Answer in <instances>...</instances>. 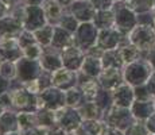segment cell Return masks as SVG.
Listing matches in <instances>:
<instances>
[{"label": "cell", "mask_w": 155, "mask_h": 135, "mask_svg": "<svg viewBox=\"0 0 155 135\" xmlns=\"http://www.w3.org/2000/svg\"><path fill=\"white\" fill-rule=\"evenodd\" d=\"M11 97V110L15 111H38V95L28 92L16 80H12L8 91Z\"/></svg>", "instance_id": "1"}, {"label": "cell", "mask_w": 155, "mask_h": 135, "mask_svg": "<svg viewBox=\"0 0 155 135\" xmlns=\"http://www.w3.org/2000/svg\"><path fill=\"white\" fill-rule=\"evenodd\" d=\"M154 68L146 58H139L136 61L127 64L123 69L124 73V81L132 86L144 85L148 81L150 76L153 74Z\"/></svg>", "instance_id": "2"}, {"label": "cell", "mask_w": 155, "mask_h": 135, "mask_svg": "<svg viewBox=\"0 0 155 135\" xmlns=\"http://www.w3.org/2000/svg\"><path fill=\"white\" fill-rule=\"evenodd\" d=\"M113 14H115V26L123 32L124 35H128L136 26L139 25L138 15L131 10L127 2H117L113 5Z\"/></svg>", "instance_id": "3"}, {"label": "cell", "mask_w": 155, "mask_h": 135, "mask_svg": "<svg viewBox=\"0 0 155 135\" xmlns=\"http://www.w3.org/2000/svg\"><path fill=\"white\" fill-rule=\"evenodd\" d=\"M103 120L107 123V126L117 128V130L124 133L136 119L134 118L132 112H131V108L119 107L113 104L107 111H104Z\"/></svg>", "instance_id": "4"}, {"label": "cell", "mask_w": 155, "mask_h": 135, "mask_svg": "<svg viewBox=\"0 0 155 135\" xmlns=\"http://www.w3.org/2000/svg\"><path fill=\"white\" fill-rule=\"evenodd\" d=\"M127 38L131 43L135 45V46L140 50L142 54L147 53L151 47L155 46V31L151 25H140V23H139V25L127 35Z\"/></svg>", "instance_id": "5"}, {"label": "cell", "mask_w": 155, "mask_h": 135, "mask_svg": "<svg viewBox=\"0 0 155 135\" xmlns=\"http://www.w3.org/2000/svg\"><path fill=\"white\" fill-rule=\"evenodd\" d=\"M100 30L94 26L93 22L80 23L78 29L74 31V45L86 52L88 49L96 46Z\"/></svg>", "instance_id": "6"}, {"label": "cell", "mask_w": 155, "mask_h": 135, "mask_svg": "<svg viewBox=\"0 0 155 135\" xmlns=\"http://www.w3.org/2000/svg\"><path fill=\"white\" fill-rule=\"evenodd\" d=\"M66 106V95L65 91L51 85L38 93V110L49 108V110H58Z\"/></svg>", "instance_id": "7"}, {"label": "cell", "mask_w": 155, "mask_h": 135, "mask_svg": "<svg viewBox=\"0 0 155 135\" xmlns=\"http://www.w3.org/2000/svg\"><path fill=\"white\" fill-rule=\"evenodd\" d=\"M43 68L39 59H32L27 57H22L16 61V81L26 83V81L37 80L42 74Z\"/></svg>", "instance_id": "8"}, {"label": "cell", "mask_w": 155, "mask_h": 135, "mask_svg": "<svg viewBox=\"0 0 155 135\" xmlns=\"http://www.w3.org/2000/svg\"><path fill=\"white\" fill-rule=\"evenodd\" d=\"M47 25L43 7L38 4H25L23 10V27L28 31H35Z\"/></svg>", "instance_id": "9"}, {"label": "cell", "mask_w": 155, "mask_h": 135, "mask_svg": "<svg viewBox=\"0 0 155 135\" xmlns=\"http://www.w3.org/2000/svg\"><path fill=\"white\" fill-rule=\"evenodd\" d=\"M55 116H57V122H58L68 133L76 131L77 128L82 124V122H84V119L81 118V115H80L77 108H71L68 106L55 110Z\"/></svg>", "instance_id": "10"}, {"label": "cell", "mask_w": 155, "mask_h": 135, "mask_svg": "<svg viewBox=\"0 0 155 135\" xmlns=\"http://www.w3.org/2000/svg\"><path fill=\"white\" fill-rule=\"evenodd\" d=\"M126 39L127 35H124L117 27L113 26L105 30H100L99 38H97V45L103 50H113V49H119V46Z\"/></svg>", "instance_id": "11"}, {"label": "cell", "mask_w": 155, "mask_h": 135, "mask_svg": "<svg viewBox=\"0 0 155 135\" xmlns=\"http://www.w3.org/2000/svg\"><path fill=\"white\" fill-rule=\"evenodd\" d=\"M51 84L66 92L68 89L78 85V72L70 70V69L62 66L61 69L51 73Z\"/></svg>", "instance_id": "12"}, {"label": "cell", "mask_w": 155, "mask_h": 135, "mask_svg": "<svg viewBox=\"0 0 155 135\" xmlns=\"http://www.w3.org/2000/svg\"><path fill=\"white\" fill-rule=\"evenodd\" d=\"M0 57L3 61H19L23 54V49L19 43L18 37H10V38H0Z\"/></svg>", "instance_id": "13"}, {"label": "cell", "mask_w": 155, "mask_h": 135, "mask_svg": "<svg viewBox=\"0 0 155 135\" xmlns=\"http://www.w3.org/2000/svg\"><path fill=\"white\" fill-rule=\"evenodd\" d=\"M100 86L103 89L115 91L119 85L124 83V73L120 68H104L100 76L97 77Z\"/></svg>", "instance_id": "14"}, {"label": "cell", "mask_w": 155, "mask_h": 135, "mask_svg": "<svg viewBox=\"0 0 155 135\" xmlns=\"http://www.w3.org/2000/svg\"><path fill=\"white\" fill-rule=\"evenodd\" d=\"M85 56L86 54L84 50L80 49L76 45H71V46L66 47V49H64L61 52L64 66L74 72H80V69L82 66V62L85 59Z\"/></svg>", "instance_id": "15"}, {"label": "cell", "mask_w": 155, "mask_h": 135, "mask_svg": "<svg viewBox=\"0 0 155 135\" xmlns=\"http://www.w3.org/2000/svg\"><path fill=\"white\" fill-rule=\"evenodd\" d=\"M68 10L78 19L80 23L92 22L94 18V14L97 11L91 0H74L68 7Z\"/></svg>", "instance_id": "16"}, {"label": "cell", "mask_w": 155, "mask_h": 135, "mask_svg": "<svg viewBox=\"0 0 155 135\" xmlns=\"http://www.w3.org/2000/svg\"><path fill=\"white\" fill-rule=\"evenodd\" d=\"M39 61H41V65H42L43 70L50 72V73H53V72L58 70V69H61L62 66H64V64H62L61 52L54 49L53 46L45 47Z\"/></svg>", "instance_id": "17"}, {"label": "cell", "mask_w": 155, "mask_h": 135, "mask_svg": "<svg viewBox=\"0 0 155 135\" xmlns=\"http://www.w3.org/2000/svg\"><path fill=\"white\" fill-rule=\"evenodd\" d=\"M112 92H113V104H115V106L131 108L132 103L135 101V91H134V86L130 85L126 81Z\"/></svg>", "instance_id": "18"}, {"label": "cell", "mask_w": 155, "mask_h": 135, "mask_svg": "<svg viewBox=\"0 0 155 135\" xmlns=\"http://www.w3.org/2000/svg\"><path fill=\"white\" fill-rule=\"evenodd\" d=\"M25 30L23 23L14 15L8 14L7 16L0 19V38L19 37V34Z\"/></svg>", "instance_id": "19"}, {"label": "cell", "mask_w": 155, "mask_h": 135, "mask_svg": "<svg viewBox=\"0 0 155 135\" xmlns=\"http://www.w3.org/2000/svg\"><path fill=\"white\" fill-rule=\"evenodd\" d=\"M42 7L45 11V15H46L47 23L53 26H57L61 20V18L64 16L66 8L62 4H59L57 0H43Z\"/></svg>", "instance_id": "20"}, {"label": "cell", "mask_w": 155, "mask_h": 135, "mask_svg": "<svg viewBox=\"0 0 155 135\" xmlns=\"http://www.w3.org/2000/svg\"><path fill=\"white\" fill-rule=\"evenodd\" d=\"M77 86L82 91L86 100H94L101 89L97 79L88 77V76H85V74L80 73V72H78V85Z\"/></svg>", "instance_id": "21"}, {"label": "cell", "mask_w": 155, "mask_h": 135, "mask_svg": "<svg viewBox=\"0 0 155 135\" xmlns=\"http://www.w3.org/2000/svg\"><path fill=\"white\" fill-rule=\"evenodd\" d=\"M131 112L136 120L144 122L155 112V103L153 100H135L131 106Z\"/></svg>", "instance_id": "22"}, {"label": "cell", "mask_w": 155, "mask_h": 135, "mask_svg": "<svg viewBox=\"0 0 155 135\" xmlns=\"http://www.w3.org/2000/svg\"><path fill=\"white\" fill-rule=\"evenodd\" d=\"M74 45V35L73 32L68 31L65 30L64 27L61 26H55L54 29V37H53V41H51V46L54 49L62 52L64 49Z\"/></svg>", "instance_id": "23"}, {"label": "cell", "mask_w": 155, "mask_h": 135, "mask_svg": "<svg viewBox=\"0 0 155 135\" xmlns=\"http://www.w3.org/2000/svg\"><path fill=\"white\" fill-rule=\"evenodd\" d=\"M19 131V123H18V111L5 110L0 115V134L15 133Z\"/></svg>", "instance_id": "24"}, {"label": "cell", "mask_w": 155, "mask_h": 135, "mask_svg": "<svg viewBox=\"0 0 155 135\" xmlns=\"http://www.w3.org/2000/svg\"><path fill=\"white\" fill-rule=\"evenodd\" d=\"M103 62H101V58H97V57H92V56H85V59L82 62V66L80 69V73L85 74L88 77H93V79H97L100 76V73L103 72Z\"/></svg>", "instance_id": "25"}, {"label": "cell", "mask_w": 155, "mask_h": 135, "mask_svg": "<svg viewBox=\"0 0 155 135\" xmlns=\"http://www.w3.org/2000/svg\"><path fill=\"white\" fill-rule=\"evenodd\" d=\"M84 120H94V119H103L104 111L94 100H85L81 107L77 108Z\"/></svg>", "instance_id": "26"}, {"label": "cell", "mask_w": 155, "mask_h": 135, "mask_svg": "<svg viewBox=\"0 0 155 135\" xmlns=\"http://www.w3.org/2000/svg\"><path fill=\"white\" fill-rule=\"evenodd\" d=\"M119 53H120L124 65L131 64V62L142 58V56H143L140 50H139L135 45H132L130 41H128V38L120 45V46H119Z\"/></svg>", "instance_id": "27"}, {"label": "cell", "mask_w": 155, "mask_h": 135, "mask_svg": "<svg viewBox=\"0 0 155 135\" xmlns=\"http://www.w3.org/2000/svg\"><path fill=\"white\" fill-rule=\"evenodd\" d=\"M92 22L99 30H105L115 26V14L113 10H97Z\"/></svg>", "instance_id": "28"}, {"label": "cell", "mask_w": 155, "mask_h": 135, "mask_svg": "<svg viewBox=\"0 0 155 135\" xmlns=\"http://www.w3.org/2000/svg\"><path fill=\"white\" fill-rule=\"evenodd\" d=\"M101 62H103L104 68H120L124 69V62L121 59V56L119 53V49L113 50H105L101 57Z\"/></svg>", "instance_id": "29"}, {"label": "cell", "mask_w": 155, "mask_h": 135, "mask_svg": "<svg viewBox=\"0 0 155 135\" xmlns=\"http://www.w3.org/2000/svg\"><path fill=\"white\" fill-rule=\"evenodd\" d=\"M18 123H19V131L32 130L38 126L37 112L34 111H19L18 112Z\"/></svg>", "instance_id": "30"}, {"label": "cell", "mask_w": 155, "mask_h": 135, "mask_svg": "<svg viewBox=\"0 0 155 135\" xmlns=\"http://www.w3.org/2000/svg\"><path fill=\"white\" fill-rule=\"evenodd\" d=\"M54 29H55V26L47 23V25H45L43 27H41V29L35 30L32 32H34L37 41L43 47H47V46H51V41H53V37H54Z\"/></svg>", "instance_id": "31"}, {"label": "cell", "mask_w": 155, "mask_h": 135, "mask_svg": "<svg viewBox=\"0 0 155 135\" xmlns=\"http://www.w3.org/2000/svg\"><path fill=\"white\" fill-rule=\"evenodd\" d=\"M65 95H66V106L71 107V108L81 107L86 100L84 93H82V91L78 88V86H74V88L68 89V91L65 92Z\"/></svg>", "instance_id": "32"}, {"label": "cell", "mask_w": 155, "mask_h": 135, "mask_svg": "<svg viewBox=\"0 0 155 135\" xmlns=\"http://www.w3.org/2000/svg\"><path fill=\"white\" fill-rule=\"evenodd\" d=\"M127 3L136 15L154 12V0H130Z\"/></svg>", "instance_id": "33"}, {"label": "cell", "mask_w": 155, "mask_h": 135, "mask_svg": "<svg viewBox=\"0 0 155 135\" xmlns=\"http://www.w3.org/2000/svg\"><path fill=\"white\" fill-rule=\"evenodd\" d=\"M37 119H38V124L51 127L53 124L57 123L55 111L49 110V108H41V110L37 111Z\"/></svg>", "instance_id": "34"}, {"label": "cell", "mask_w": 155, "mask_h": 135, "mask_svg": "<svg viewBox=\"0 0 155 135\" xmlns=\"http://www.w3.org/2000/svg\"><path fill=\"white\" fill-rule=\"evenodd\" d=\"M57 26L64 27L65 30H68V31H70V32H73V34H74V31L78 29L80 22H78V19H77V18L74 16V15L71 14L70 11L66 8V11H65L64 16L61 18V20H59V23H58Z\"/></svg>", "instance_id": "35"}, {"label": "cell", "mask_w": 155, "mask_h": 135, "mask_svg": "<svg viewBox=\"0 0 155 135\" xmlns=\"http://www.w3.org/2000/svg\"><path fill=\"white\" fill-rule=\"evenodd\" d=\"M94 101L99 104L103 111H107L111 106H113V92L101 88L99 95H97L96 99H94Z\"/></svg>", "instance_id": "36"}, {"label": "cell", "mask_w": 155, "mask_h": 135, "mask_svg": "<svg viewBox=\"0 0 155 135\" xmlns=\"http://www.w3.org/2000/svg\"><path fill=\"white\" fill-rule=\"evenodd\" d=\"M82 124L85 126V128L89 131L92 135H101L103 131L105 130L107 123L103 119H94V120H84Z\"/></svg>", "instance_id": "37"}, {"label": "cell", "mask_w": 155, "mask_h": 135, "mask_svg": "<svg viewBox=\"0 0 155 135\" xmlns=\"http://www.w3.org/2000/svg\"><path fill=\"white\" fill-rule=\"evenodd\" d=\"M0 74L5 77L7 80H15L16 79V62L14 61H3L0 66Z\"/></svg>", "instance_id": "38"}, {"label": "cell", "mask_w": 155, "mask_h": 135, "mask_svg": "<svg viewBox=\"0 0 155 135\" xmlns=\"http://www.w3.org/2000/svg\"><path fill=\"white\" fill-rule=\"evenodd\" d=\"M124 135H150V131L146 127V123L142 120H135L124 131Z\"/></svg>", "instance_id": "39"}, {"label": "cell", "mask_w": 155, "mask_h": 135, "mask_svg": "<svg viewBox=\"0 0 155 135\" xmlns=\"http://www.w3.org/2000/svg\"><path fill=\"white\" fill-rule=\"evenodd\" d=\"M43 50H45V47L42 45H41L39 42H35V43L26 46L25 49H23V54H25V57H27V58L39 59L41 56H42V53H43Z\"/></svg>", "instance_id": "40"}, {"label": "cell", "mask_w": 155, "mask_h": 135, "mask_svg": "<svg viewBox=\"0 0 155 135\" xmlns=\"http://www.w3.org/2000/svg\"><path fill=\"white\" fill-rule=\"evenodd\" d=\"M134 91H135V100H153L154 99V96L150 93L146 84L144 85L134 86Z\"/></svg>", "instance_id": "41"}, {"label": "cell", "mask_w": 155, "mask_h": 135, "mask_svg": "<svg viewBox=\"0 0 155 135\" xmlns=\"http://www.w3.org/2000/svg\"><path fill=\"white\" fill-rule=\"evenodd\" d=\"M96 10H112L117 0H91Z\"/></svg>", "instance_id": "42"}, {"label": "cell", "mask_w": 155, "mask_h": 135, "mask_svg": "<svg viewBox=\"0 0 155 135\" xmlns=\"http://www.w3.org/2000/svg\"><path fill=\"white\" fill-rule=\"evenodd\" d=\"M22 86L25 89H27L28 92L34 95H38L41 92V84H39V80H31V81H26V83H20Z\"/></svg>", "instance_id": "43"}, {"label": "cell", "mask_w": 155, "mask_h": 135, "mask_svg": "<svg viewBox=\"0 0 155 135\" xmlns=\"http://www.w3.org/2000/svg\"><path fill=\"white\" fill-rule=\"evenodd\" d=\"M11 83H12L11 80H7L5 77H3L2 74H0V96L4 95L5 92L10 91V88H11Z\"/></svg>", "instance_id": "44"}, {"label": "cell", "mask_w": 155, "mask_h": 135, "mask_svg": "<svg viewBox=\"0 0 155 135\" xmlns=\"http://www.w3.org/2000/svg\"><path fill=\"white\" fill-rule=\"evenodd\" d=\"M104 52H105V50H103L99 45H96V46H93V47H91V49L86 50L85 54L92 56V57H97V58H101V57H103V54H104Z\"/></svg>", "instance_id": "45"}, {"label": "cell", "mask_w": 155, "mask_h": 135, "mask_svg": "<svg viewBox=\"0 0 155 135\" xmlns=\"http://www.w3.org/2000/svg\"><path fill=\"white\" fill-rule=\"evenodd\" d=\"M66 134H68V131L58 122L50 127V135H66Z\"/></svg>", "instance_id": "46"}, {"label": "cell", "mask_w": 155, "mask_h": 135, "mask_svg": "<svg viewBox=\"0 0 155 135\" xmlns=\"http://www.w3.org/2000/svg\"><path fill=\"white\" fill-rule=\"evenodd\" d=\"M143 58L147 59V61L151 64V66L154 68V70H155V46H154V47H151V49L148 50L147 53L143 54Z\"/></svg>", "instance_id": "47"}, {"label": "cell", "mask_w": 155, "mask_h": 135, "mask_svg": "<svg viewBox=\"0 0 155 135\" xmlns=\"http://www.w3.org/2000/svg\"><path fill=\"white\" fill-rule=\"evenodd\" d=\"M11 10H12L11 5H8L4 0H0V19L4 18V16H7V15L11 12Z\"/></svg>", "instance_id": "48"}, {"label": "cell", "mask_w": 155, "mask_h": 135, "mask_svg": "<svg viewBox=\"0 0 155 135\" xmlns=\"http://www.w3.org/2000/svg\"><path fill=\"white\" fill-rule=\"evenodd\" d=\"M146 86H147V89L150 91V93L155 97V70L153 72V74L150 76L148 81L146 83Z\"/></svg>", "instance_id": "49"}, {"label": "cell", "mask_w": 155, "mask_h": 135, "mask_svg": "<svg viewBox=\"0 0 155 135\" xmlns=\"http://www.w3.org/2000/svg\"><path fill=\"white\" fill-rule=\"evenodd\" d=\"M144 123H146V127L150 131V134H155V112L148 119H146Z\"/></svg>", "instance_id": "50"}, {"label": "cell", "mask_w": 155, "mask_h": 135, "mask_svg": "<svg viewBox=\"0 0 155 135\" xmlns=\"http://www.w3.org/2000/svg\"><path fill=\"white\" fill-rule=\"evenodd\" d=\"M74 134H76V135H92V134L85 128V126H84V124L80 126V127L77 128L76 131H74Z\"/></svg>", "instance_id": "51"}, {"label": "cell", "mask_w": 155, "mask_h": 135, "mask_svg": "<svg viewBox=\"0 0 155 135\" xmlns=\"http://www.w3.org/2000/svg\"><path fill=\"white\" fill-rule=\"evenodd\" d=\"M8 5L11 7H15V5H19V4H23V0H4Z\"/></svg>", "instance_id": "52"}, {"label": "cell", "mask_w": 155, "mask_h": 135, "mask_svg": "<svg viewBox=\"0 0 155 135\" xmlns=\"http://www.w3.org/2000/svg\"><path fill=\"white\" fill-rule=\"evenodd\" d=\"M57 2H58L59 4H62V5H64L65 8H68V7H69V5L71 4V3L74 2V0H57Z\"/></svg>", "instance_id": "53"}, {"label": "cell", "mask_w": 155, "mask_h": 135, "mask_svg": "<svg viewBox=\"0 0 155 135\" xmlns=\"http://www.w3.org/2000/svg\"><path fill=\"white\" fill-rule=\"evenodd\" d=\"M20 135H37V133H35V130H34V128H32V130L20 131Z\"/></svg>", "instance_id": "54"}, {"label": "cell", "mask_w": 155, "mask_h": 135, "mask_svg": "<svg viewBox=\"0 0 155 135\" xmlns=\"http://www.w3.org/2000/svg\"><path fill=\"white\" fill-rule=\"evenodd\" d=\"M5 110H7V108H5V106L3 104V101H2V99H0V115H2V113L4 112Z\"/></svg>", "instance_id": "55"}, {"label": "cell", "mask_w": 155, "mask_h": 135, "mask_svg": "<svg viewBox=\"0 0 155 135\" xmlns=\"http://www.w3.org/2000/svg\"><path fill=\"white\" fill-rule=\"evenodd\" d=\"M0 135H20V131H15V133H7V134H0Z\"/></svg>", "instance_id": "56"}, {"label": "cell", "mask_w": 155, "mask_h": 135, "mask_svg": "<svg viewBox=\"0 0 155 135\" xmlns=\"http://www.w3.org/2000/svg\"><path fill=\"white\" fill-rule=\"evenodd\" d=\"M153 29H154V31H155V14H154V19H153Z\"/></svg>", "instance_id": "57"}, {"label": "cell", "mask_w": 155, "mask_h": 135, "mask_svg": "<svg viewBox=\"0 0 155 135\" xmlns=\"http://www.w3.org/2000/svg\"><path fill=\"white\" fill-rule=\"evenodd\" d=\"M66 135H76V134H74V131H73V133H68Z\"/></svg>", "instance_id": "58"}, {"label": "cell", "mask_w": 155, "mask_h": 135, "mask_svg": "<svg viewBox=\"0 0 155 135\" xmlns=\"http://www.w3.org/2000/svg\"><path fill=\"white\" fill-rule=\"evenodd\" d=\"M2 62H3V58H2V57H0V66H2Z\"/></svg>", "instance_id": "59"}, {"label": "cell", "mask_w": 155, "mask_h": 135, "mask_svg": "<svg viewBox=\"0 0 155 135\" xmlns=\"http://www.w3.org/2000/svg\"><path fill=\"white\" fill-rule=\"evenodd\" d=\"M154 12H155V0H154Z\"/></svg>", "instance_id": "60"}, {"label": "cell", "mask_w": 155, "mask_h": 135, "mask_svg": "<svg viewBox=\"0 0 155 135\" xmlns=\"http://www.w3.org/2000/svg\"><path fill=\"white\" fill-rule=\"evenodd\" d=\"M120 2H130V0H120Z\"/></svg>", "instance_id": "61"}, {"label": "cell", "mask_w": 155, "mask_h": 135, "mask_svg": "<svg viewBox=\"0 0 155 135\" xmlns=\"http://www.w3.org/2000/svg\"><path fill=\"white\" fill-rule=\"evenodd\" d=\"M154 103H155V97H154Z\"/></svg>", "instance_id": "62"}, {"label": "cell", "mask_w": 155, "mask_h": 135, "mask_svg": "<svg viewBox=\"0 0 155 135\" xmlns=\"http://www.w3.org/2000/svg\"><path fill=\"white\" fill-rule=\"evenodd\" d=\"M150 135H155V134H150Z\"/></svg>", "instance_id": "63"}]
</instances>
